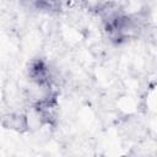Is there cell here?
Instances as JSON below:
<instances>
[{"instance_id": "cell-1", "label": "cell", "mask_w": 157, "mask_h": 157, "mask_svg": "<svg viewBox=\"0 0 157 157\" xmlns=\"http://www.w3.org/2000/svg\"><path fill=\"white\" fill-rule=\"evenodd\" d=\"M104 32L113 43H123L135 36L139 29L137 21L126 15L117 4L107 2L99 9Z\"/></svg>"}, {"instance_id": "cell-2", "label": "cell", "mask_w": 157, "mask_h": 157, "mask_svg": "<svg viewBox=\"0 0 157 157\" xmlns=\"http://www.w3.org/2000/svg\"><path fill=\"white\" fill-rule=\"evenodd\" d=\"M29 81L40 90H52L55 85V75L47 60L42 58L32 59L27 67Z\"/></svg>"}, {"instance_id": "cell-3", "label": "cell", "mask_w": 157, "mask_h": 157, "mask_svg": "<svg viewBox=\"0 0 157 157\" xmlns=\"http://www.w3.org/2000/svg\"><path fill=\"white\" fill-rule=\"evenodd\" d=\"M21 4L31 10L54 15L61 10V0H20Z\"/></svg>"}, {"instance_id": "cell-4", "label": "cell", "mask_w": 157, "mask_h": 157, "mask_svg": "<svg viewBox=\"0 0 157 157\" xmlns=\"http://www.w3.org/2000/svg\"><path fill=\"white\" fill-rule=\"evenodd\" d=\"M2 125L7 129H12V130H17V131H23L27 129L28 123H27V118L23 114H9L4 118Z\"/></svg>"}]
</instances>
